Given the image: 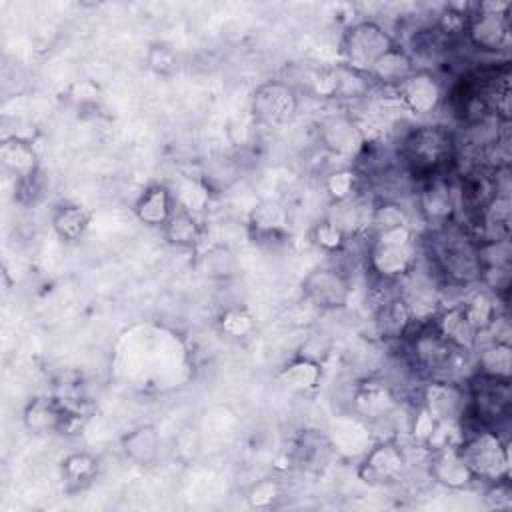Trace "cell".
<instances>
[{
  "label": "cell",
  "instance_id": "31",
  "mask_svg": "<svg viewBox=\"0 0 512 512\" xmlns=\"http://www.w3.org/2000/svg\"><path fill=\"white\" fill-rule=\"evenodd\" d=\"M356 408L366 418H384L394 406L392 392L380 382H368L356 392Z\"/></svg>",
  "mask_w": 512,
  "mask_h": 512
},
{
  "label": "cell",
  "instance_id": "36",
  "mask_svg": "<svg viewBox=\"0 0 512 512\" xmlns=\"http://www.w3.org/2000/svg\"><path fill=\"white\" fill-rule=\"evenodd\" d=\"M484 506L488 510H496V512H504L512 508V484L510 478H502V480H494V482H486V490H484Z\"/></svg>",
  "mask_w": 512,
  "mask_h": 512
},
{
  "label": "cell",
  "instance_id": "34",
  "mask_svg": "<svg viewBox=\"0 0 512 512\" xmlns=\"http://www.w3.org/2000/svg\"><path fill=\"white\" fill-rule=\"evenodd\" d=\"M144 60L148 70L154 72L156 76H172L174 70L178 68L176 52L166 42H152L146 50Z\"/></svg>",
  "mask_w": 512,
  "mask_h": 512
},
{
  "label": "cell",
  "instance_id": "32",
  "mask_svg": "<svg viewBox=\"0 0 512 512\" xmlns=\"http://www.w3.org/2000/svg\"><path fill=\"white\" fill-rule=\"evenodd\" d=\"M202 270L208 274V278L230 280L238 272L236 254L226 244H212L202 254Z\"/></svg>",
  "mask_w": 512,
  "mask_h": 512
},
{
  "label": "cell",
  "instance_id": "24",
  "mask_svg": "<svg viewBox=\"0 0 512 512\" xmlns=\"http://www.w3.org/2000/svg\"><path fill=\"white\" fill-rule=\"evenodd\" d=\"M418 68L414 56L408 52V48H404L402 44H394L386 54H382L376 64L370 70V80L372 84H380L386 88H394L396 84H400L406 76H410L414 70Z\"/></svg>",
  "mask_w": 512,
  "mask_h": 512
},
{
  "label": "cell",
  "instance_id": "20",
  "mask_svg": "<svg viewBox=\"0 0 512 512\" xmlns=\"http://www.w3.org/2000/svg\"><path fill=\"white\" fill-rule=\"evenodd\" d=\"M324 376V366L320 358H316L312 352H298L288 362L282 364L276 378L278 382L288 388L290 392L308 394L314 392Z\"/></svg>",
  "mask_w": 512,
  "mask_h": 512
},
{
  "label": "cell",
  "instance_id": "8",
  "mask_svg": "<svg viewBox=\"0 0 512 512\" xmlns=\"http://www.w3.org/2000/svg\"><path fill=\"white\" fill-rule=\"evenodd\" d=\"M302 300L316 312L340 310L348 304L352 282L350 274L338 264H322L312 268L302 280Z\"/></svg>",
  "mask_w": 512,
  "mask_h": 512
},
{
  "label": "cell",
  "instance_id": "5",
  "mask_svg": "<svg viewBox=\"0 0 512 512\" xmlns=\"http://www.w3.org/2000/svg\"><path fill=\"white\" fill-rule=\"evenodd\" d=\"M458 450L478 482L510 478V444L492 428H470L462 432Z\"/></svg>",
  "mask_w": 512,
  "mask_h": 512
},
{
  "label": "cell",
  "instance_id": "16",
  "mask_svg": "<svg viewBox=\"0 0 512 512\" xmlns=\"http://www.w3.org/2000/svg\"><path fill=\"white\" fill-rule=\"evenodd\" d=\"M428 474L434 482L450 490H464L478 482L464 456L460 454L458 444H444L434 448L428 460Z\"/></svg>",
  "mask_w": 512,
  "mask_h": 512
},
{
  "label": "cell",
  "instance_id": "30",
  "mask_svg": "<svg viewBox=\"0 0 512 512\" xmlns=\"http://www.w3.org/2000/svg\"><path fill=\"white\" fill-rule=\"evenodd\" d=\"M348 236L350 230L332 214L320 218L310 230L312 242L326 254H340L348 244Z\"/></svg>",
  "mask_w": 512,
  "mask_h": 512
},
{
  "label": "cell",
  "instance_id": "25",
  "mask_svg": "<svg viewBox=\"0 0 512 512\" xmlns=\"http://www.w3.org/2000/svg\"><path fill=\"white\" fill-rule=\"evenodd\" d=\"M160 432L154 424H140L120 440L122 454L136 466H150L160 454Z\"/></svg>",
  "mask_w": 512,
  "mask_h": 512
},
{
  "label": "cell",
  "instance_id": "10",
  "mask_svg": "<svg viewBox=\"0 0 512 512\" xmlns=\"http://www.w3.org/2000/svg\"><path fill=\"white\" fill-rule=\"evenodd\" d=\"M408 470V454L396 438L378 440L358 462V478L372 486L400 482Z\"/></svg>",
  "mask_w": 512,
  "mask_h": 512
},
{
  "label": "cell",
  "instance_id": "18",
  "mask_svg": "<svg viewBox=\"0 0 512 512\" xmlns=\"http://www.w3.org/2000/svg\"><path fill=\"white\" fill-rule=\"evenodd\" d=\"M178 206L176 194L162 182L146 186L134 200L132 212L136 220L148 228L162 230Z\"/></svg>",
  "mask_w": 512,
  "mask_h": 512
},
{
  "label": "cell",
  "instance_id": "1",
  "mask_svg": "<svg viewBox=\"0 0 512 512\" xmlns=\"http://www.w3.org/2000/svg\"><path fill=\"white\" fill-rule=\"evenodd\" d=\"M420 248L428 258L430 270L450 286H470L480 282V262H478V240L470 234L464 224L456 220L430 228L422 236Z\"/></svg>",
  "mask_w": 512,
  "mask_h": 512
},
{
  "label": "cell",
  "instance_id": "7",
  "mask_svg": "<svg viewBox=\"0 0 512 512\" xmlns=\"http://www.w3.org/2000/svg\"><path fill=\"white\" fill-rule=\"evenodd\" d=\"M464 40L480 52L498 54L506 52L512 42L510 4H474L466 22Z\"/></svg>",
  "mask_w": 512,
  "mask_h": 512
},
{
  "label": "cell",
  "instance_id": "4",
  "mask_svg": "<svg viewBox=\"0 0 512 512\" xmlns=\"http://www.w3.org/2000/svg\"><path fill=\"white\" fill-rule=\"evenodd\" d=\"M464 390L466 410L462 418H468L472 428H492L500 432V426L508 422L512 412L510 380L474 372L472 376H468Z\"/></svg>",
  "mask_w": 512,
  "mask_h": 512
},
{
  "label": "cell",
  "instance_id": "22",
  "mask_svg": "<svg viewBox=\"0 0 512 512\" xmlns=\"http://www.w3.org/2000/svg\"><path fill=\"white\" fill-rule=\"evenodd\" d=\"M0 162L6 172L16 178V184L38 178V152L28 138L10 136L0 144Z\"/></svg>",
  "mask_w": 512,
  "mask_h": 512
},
{
  "label": "cell",
  "instance_id": "26",
  "mask_svg": "<svg viewBox=\"0 0 512 512\" xmlns=\"http://www.w3.org/2000/svg\"><path fill=\"white\" fill-rule=\"evenodd\" d=\"M100 470V460L96 454L88 450H76L62 458L60 462V478L68 492H78L88 488Z\"/></svg>",
  "mask_w": 512,
  "mask_h": 512
},
{
  "label": "cell",
  "instance_id": "6",
  "mask_svg": "<svg viewBox=\"0 0 512 512\" xmlns=\"http://www.w3.org/2000/svg\"><path fill=\"white\" fill-rule=\"evenodd\" d=\"M398 40L378 22L374 20H358L352 22L344 32L340 40V54L344 66L370 74L376 60L386 54Z\"/></svg>",
  "mask_w": 512,
  "mask_h": 512
},
{
  "label": "cell",
  "instance_id": "11",
  "mask_svg": "<svg viewBox=\"0 0 512 512\" xmlns=\"http://www.w3.org/2000/svg\"><path fill=\"white\" fill-rule=\"evenodd\" d=\"M78 420V412L60 396H34L22 408V424L36 436L60 434Z\"/></svg>",
  "mask_w": 512,
  "mask_h": 512
},
{
  "label": "cell",
  "instance_id": "21",
  "mask_svg": "<svg viewBox=\"0 0 512 512\" xmlns=\"http://www.w3.org/2000/svg\"><path fill=\"white\" fill-rule=\"evenodd\" d=\"M434 330L444 338L448 340L452 346H456L458 350L462 352H474V346H476V338H478V332L476 328L472 326L462 302L460 304H454V306H448L440 312H436L432 318H430Z\"/></svg>",
  "mask_w": 512,
  "mask_h": 512
},
{
  "label": "cell",
  "instance_id": "13",
  "mask_svg": "<svg viewBox=\"0 0 512 512\" xmlns=\"http://www.w3.org/2000/svg\"><path fill=\"white\" fill-rule=\"evenodd\" d=\"M318 138L330 154L344 160H358V156L368 146V138L360 124L342 112L330 114L320 122Z\"/></svg>",
  "mask_w": 512,
  "mask_h": 512
},
{
  "label": "cell",
  "instance_id": "33",
  "mask_svg": "<svg viewBox=\"0 0 512 512\" xmlns=\"http://www.w3.org/2000/svg\"><path fill=\"white\" fill-rule=\"evenodd\" d=\"M218 328L230 338H246L254 332L256 320L246 306L232 304L218 314Z\"/></svg>",
  "mask_w": 512,
  "mask_h": 512
},
{
  "label": "cell",
  "instance_id": "14",
  "mask_svg": "<svg viewBox=\"0 0 512 512\" xmlns=\"http://www.w3.org/2000/svg\"><path fill=\"white\" fill-rule=\"evenodd\" d=\"M288 210L272 198L260 200L248 214V236L258 246H276L288 240Z\"/></svg>",
  "mask_w": 512,
  "mask_h": 512
},
{
  "label": "cell",
  "instance_id": "15",
  "mask_svg": "<svg viewBox=\"0 0 512 512\" xmlns=\"http://www.w3.org/2000/svg\"><path fill=\"white\" fill-rule=\"evenodd\" d=\"M418 210L432 228L444 226L454 220L456 188L450 176L422 180V186L418 190Z\"/></svg>",
  "mask_w": 512,
  "mask_h": 512
},
{
  "label": "cell",
  "instance_id": "23",
  "mask_svg": "<svg viewBox=\"0 0 512 512\" xmlns=\"http://www.w3.org/2000/svg\"><path fill=\"white\" fill-rule=\"evenodd\" d=\"M160 232L166 244L178 250H194L202 244V238H204V226L196 216V212L180 204L176 206L174 214L170 216V220L164 224Z\"/></svg>",
  "mask_w": 512,
  "mask_h": 512
},
{
  "label": "cell",
  "instance_id": "35",
  "mask_svg": "<svg viewBox=\"0 0 512 512\" xmlns=\"http://www.w3.org/2000/svg\"><path fill=\"white\" fill-rule=\"evenodd\" d=\"M282 496V486L276 478L266 476L256 480L248 492H246V500L252 508H270L276 504V500Z\"/></svg>",
  "mask_w": 512,
  "mask_h": 512
},
{
  "label": "cell",
  "instance_id": "9",
  "mask_svg": "<svg viewBox=\"0 0 512 512\" xmlns=\"http://www.w3.org/2000/svg\"><path fill=\"white\" fill-rule=\"evenodd\" d=\"M300 96L296 88L284 80H266L252 92L250 112L260 126L280 128L298 114Z\"/></svg>",
  "mask_w": 512,
  "mask_h": 512
},
{
  "label": "cell",
  "instance_id": "28",
  "mask_svg": "<svg viewBox=\"0 0 512 512\" xmlns=\"http://www.w3.org/2000/svg\"><path fill=\"white\" fill-rule=\"evenodd\" d=\"M476 350H478V356H476L474 372L510 380V376H512V346L508 340L490 338L486 344H482Z\"/></svg>",
  "mask_w": 512,
  "mask_h": 512
},
{
  "label": "cell",
  "instance_id": "29",
  "mask_svg": "<svg viewBox=\"0 0 512 512\" xmlns=\"http://www.w3.org/2000/svg\"><path fill=\"white\" fill-rule=\"evenodd\" d=\"M362 178L364 176L360 174L358 168L340 166L326 174L324 190L334 204H344V202L356 200V196L362 188Z\"/></svg>",
  "mask_w": 512,
  "mask_h": 512
},
{
  "label": "cell",
  "instance_id": "3",
  "mask_svg": "<svg viewBox=\"0 0 512 512\" xmlns=\"http://www.w3.org/2000/svg\"><path fill=\"white\" fill-rule=\"evenodd\" d=\"M418 264V244L410 224L372 232L366 250V268L380 284L408 278Z\"/></svg>",
  "mask_w": 512,
  "mask_h": 512
},
{
  "label": "cell",
  "instance_id": "17",
  "mask_svg": "<svg viewBox=\"0 0 512 512\" xmlns=\"http://www.w3.org/2000/svg\"><path fill=\"white\" fill-rule=\"evenodd\" d=\"M418 312L404 294H390L378 302L374 314V326L384 340H404L410 328L416 324Z\"/></svg>",
  "mask_w": 512,
  "mask_h": 512
},
{
  "label": "cell",
  "instance_id": "2",
  "mask_svg": "<svg viewBox=\"0 0 512 512\" xmlns=\"http://www.w3.org/2000/svg\"><path fill=\"white\" fill-rule=\"evenodd\" d=\"M406 172L416 180L450 176L458 160L456 134L442 124H422L404 134L398 148Z\"/></svg>",
  "mask_w": 512,
  "mask_h": 512
},
{
  "label": "cell",
  "instance_id": "12",
  "mask_svg": "<svg viewBox=\"0 0 512 512\" xmlns=\"http://www.w3.org/2000/svg\"><path fill=\"white\" fill-rule=\"evenodd\" d=\"M398 102L412 114L426 116L436 112L444 102V86L428 68H416L392 88Z\"/></svg>",
  "mask_w": 512,
  "mask_h": 512
},
{
  "label": "cell",
  "instance_id": "19",
  "mask_svg": "<svg viewBox=\"0 0 512 512\" xmlns=\"http://www.w3.org/2000/svg\"><path fill=\"white\" fill-rule=\"evenodd\" d=\"M290 456L300 470L318 474L330 466V460L334 456V444L322 430L308 428L296 436Z\"/></svg>",
  "mask_w": 512,
  "mask_h": 512
},
{
  "label": "cell",
  "instance_id": "27",
  "mask_svg": "<svg viewBox=\"0 0 512 512\" xmlns=\"http://www.w3.org/2000/svg\"><path fill=\"white\" fill-rule=\"evenodd\" d=\"M50 224L62 242H76L90 226V212L76 202H60L52 210Z\"/></svg>",
  "mask_w": 512,
  "mask_h": 512
}]
</instances>
